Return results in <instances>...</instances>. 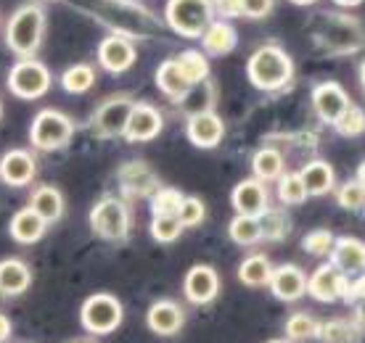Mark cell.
<instances>
[{"mask_svg":"<svg viewBox=\"0 0 365 343\" xmlns=\"http://www.w3.org/2000/svg\"><path fill=\"white\" fill-rule=\"evenodd\" d=\"M9 90L21 100H37L51 90V69L37 58H19L9 69Z\"/></svg>","mask_w":365,"mask_h":343,"instance_id":"cell-7","label":"cell"},{"mask_svg":"<svg viewBox=\"0 0 365 343\" xmlns=\"http://www.w3.org/2000/svg\"><path fill=\"white\" fill-rule=\"evenodd\" d=\"M334 130L344 137H357L365 132V111L355 103H349L347 111L334 122Z\"/></svg>","mask_w":365,"mask_h":343,"instance_id":"cell-37","label":"cell"},{"mask_svg":"<svg viewBox=\"0 0 365 343\" xmlns=\"http://www.w3.org/2000/svg\"><path fill=\"white\" fill-rule=\"evenodd\" d=\"M29 285H32V270L27 262H21L16 256L0 259V296H21L29 290Z\"/></svg>","mask_w":365,"mask_h":343,"instance_id":"cell-23","label":"cell"},{"mask_svg":"<svg viewBox=\"0 0 365 343\" xmlns=\"http://www.w3.org/2000/svg\"><path fill=\"white\" fill-rule=\"evenodd\" d=\"M339 9H357L360 3H365V0H334Z\"/></svg>","mask_w":365,"mask_h":343,"instance_id":"cell-46","label":"cell"},{"mask_svg":"<svg viewBox=\"0 0 365 343\" xmlns=\"http://www.w3.org/2000/svg\"><path fill=\"white\" fill-rule=\"evenodd\" d=\"M360 85H363V90H365V61L360 63Z\"/></svg>","mask_w":365,"mask_h":343,"instance_id":"cell-50","label":"cell"},{"mask_svg":"<svg viewBox=\"0 0 365 343\" xmlns=\"http://www.w3.org/2000/svg\"><path fill=\"white\" fill-rule=\"evenodd\" d=\"M267 288H270V293H273L278 301L292 304V301H299V298L307 293V275H304V270L297 267V264H281V267H275L273 275H270Z\"/></svg>","mask_w":365,"mask_h":343,"instance_id":"cell-19","label":"cell"},{"mask_svg":"<svg viewBox=\"0 0 365 343\" xmlns=\"http://www.w3.org/2000/svg\"><path fill=\"white\" fill-rule=\"evenodd\" d=\"M0 119H3V103H0Z\"/></svg>","mask_w":365,"mask_h":343,"instance_id":"cell-53","label":"cell"},{"mask_svg":"<svg viewBox=\"0 0 365 343\" xmlns=\"http://www.w3.org/2000/svg\"><path fill=\"white\" fill-rule=\"evenodd\" d=\"M154 80H156V88L162 90V95L175 100V103H182L193 90V85L188 82V77L182 74L178 58H167V61L159 63Z\"/></svg>","mask_w":365,"mask_h":343,"instance_id":"cell-21","label":"cell"},{"mask_svg":"<svg viewBox=\"0 0 365 343\" xmlns=\"http://www.w3.org/2000/svg\"><path fill=\"white\" fill-rule=\"evenodd\" d=\"M117 177H119V188H122V193L130 196V199H146V196L151 199L154 190L162 188L159 180H156V174L151 172V167L143 162L122 164L117 172Z\"/></svg>","mask_w":365,"mask_h":343,"instance_id":"cell-18","label":"cell"},{"mask_svg":"<svg viewBox=\"0 0 365 343\" xmlns=\"http://www.w3.org/2000/svg\"><path fill=\"white\" fill-rule=\"evenodd\" d=\"M349 103H352V100H349L347 90L334 80H326L312 88V109H315V114L331 127H334V122L347 111Z\"/></svg>","mask_w":365,"mask_h":343,"instance_id":"cell-16","label":"cell"},{"mask_svg":"<svg viewBox=\"0 0 365 343\" xmlns=\"http://www.w3.org/2000/svg\"><path fill=\"white\" fill-rule=\"evenodd\" d=\"M320 322L307 312H294L289 320H286V338L292 343H304L318 338Z\"/></svg>","mask_w":365,"mask_h":343,"instance_id":"cell-32","label":"cell"},{"mask_svg":"<svg viewBox=\"0 0 365 343\" xmlns=\"http://www.w3.org/2000/svg\"><path fill=\"white\" fill-rule=\"evenodd\" d=\"M212 9L215 14L225 19H241V9H238V0H212Z\"/></svg>","mask_w":365,"mask_h":343,"instance_id":"cell-43","label":"cell"},{"mask_svg":"<svg viewBox=\"0 0 365 343\" xmlns=\"http://www.w3.org/2000/svg\"><path fill=\"white\" fill-rule=\"evenodd\" d=\"M307 293L320 304H334L347 293V275H341L331 262L320 264L307 278Z\"/></svg>","mask_w":365,"mask_h":343,"instance_id":"cell-17","label":"cell"},{"mask_svg":"<svg viewBox=\"0 0 365 343\" xmlns=\"http://www.w3.org/2000/svg\"><path fill=\"white\" fill-rule=\"evenodd\" d=\"M355 180H360L365 185V162L360 164V167H357V177H355Z\"/></svg>","mask_w":365,"mask_h":343,"instance_id":"cell-49","label":"cell"},{"mask_svg":"<svg viewBox=\"0 0 365 343\" xmlns=\"http://www.w3.org/2000/svg\"><path fill=\"white\" fill-rule=\"evenodd\" d=\"M199 40H201V48H204L201 53L207 56V58H222V56H228L238 46L236 29L225 19H215L210 27L204 29V35Z\"/></svg>","mask_w":365,"mask_h":343,"instance_id":"cell-22","label":"cell"},{"mask_svg":"<svg viewBox=\"0 0 365 343\" xmlns=\"http://www.w3.org/2000/svg\"><path fill=\"white\" fill-rule=\"evenodd\" d=\"M241 19H265L273 14L275 0H238Z\"/></svg>","mask_w":365,"mask_h":343,"instance_id":"cell-42","label":"cell"},{"mask_svg":"<svg viewBox=\"0 0 365 343\" xmlns=\"http://www.w3.org/2000/svg\"><path fill=\"white\" fill-rule=\"evenodd\" d=\"M37 174V159L27 148H11L0 156V180L9 188H27Z\"/></svg>","mask_w":365,"mask_h":343,"instance_id":"cell-15","label":"cell"},{"mask_svg":"<svg viewBox=\"0 0 365 343\" xmlns=\"http://www.w3.org/2000/svg\"><path fill=\"white\" fill-rule=\"evenodd\" d=\"M46 37V9L37 0L21 3L6 24V46L19 58H35Z\"/></svg>","mask_w":365,"mask_h":343,"instance_id":"cell-1","label":"cell"},{"mask_svg":"<svg viewBox=\"0 0 365 343\" xmlns=\"http://www.w3.org/2000/svg\"><path fill=\"white\" fill-rule=\"evenodd\" d=\"M51 3H56V0H51Z\"/></svg>","mask_w":365,"mask_h":343,"instance_id":"cell-54","label":"cell"},{"mask_svg":"<svg viewBox=\"0 0 365 343\" xmlns=\"http://www.w3.org/2000/svg\"><path fill=\"white\" fill-rule=\"evenodd\" d=\"M46 230H48V225L43 222V217H37L29 206L19 209L16 214L11 217V222H9V233L19 246L37 243V241L46 235Z\"/></svg>","mask_w":365,"mask_h":343,"instance_id":"cell-26","label":"cell"},{"mask_svg":"<svg viewBox=\"0 0 365 343\" xmlns=\"http://www.w3.org/2000/svg\"><path fill=\"white\" fill-rule=\"evenodd\" d=\"M91 230L101 241L119 243L133 230V211L122 199L106 196V199L96 201V206L91 209Z\"/></svg>","mask_w":365,"mask_h":343,"instance_id":"cell-5","label":"cell"},{"mask_svg":"<svg viewBox=\"0 0 365 343\" xmlns=\"http://www.w3.org/2000/svg\"><path fill=\"white\" fill-rule=\"evenodd\" d=\"M252 172H255L257 180H262V182L278 180L283 172H286L283 154L275 151V148H259V151L252 156Z\"/></svg>","mask_w":365,"mask_h":343,"instance_id":"cell-29","label":"cell"},{"mask_svg":"<svg viewBox=\"0 0 365 343\" xmlns=\"http://www.w3.org/2000/svg\"><path fill=\"white\" fill-rule=\"evenodd\" d=\"M289 3H294V6H302V9H307V6H315L318 0H289Z\"/></svg>","mask_w":365,"mask_h":343,"instance_id":"cell-48","label":"cell"},{"mask_svg":"<svg viewBox=\"0 0 365 343\" xmlns=\"http://www.w3.org/2000/svg\"><path fill=\"white\" fill-rule=\"evenodd\" d=\"M344 298H352L355 304H365V272H360V278L355 283H347Z\"/></svg>","mask_w":365,"mask_h":343,"instance_id":"cell-44","label":"cell"},{"mask_svg":"<svg viewBox=\"0 0 365 343\" xmlns=\"http://www.w3.org/2000/svg\"><path fill=\"white\" fill-rule=\"evenodd\" d=\"M146 325L159 338H173L185 327V309L173 298H159L148 307Z\"/></svg>","mask_w":365,"mask_h":343,"instance_id":"cell-14","label":"cell"},{"mask_svg":"<svg viewBox=\"0 0 365 343\" xmlns=\"http://www.w3.org/2000/svg\"><path fill=\"white\" fill-rule=\"evenodd\" d=\"M336 204L347 211H363L365 209V185L360 180H347L336 190Z\"/></svg>","mask_w":365,"mask_h":343,"instance_id":"cell-39","label":"cell"},{"mask_svg":"<svg viewBox=\"0 0 365 343\" xmlns=\"http://www.w3.org/2000/svg\"><path fill=\"white\" fill-rule=\"evenodd\" d=\"M259 225H262V238H273V241H281L289 235V217L283 211H273L267 209L265 214L259 217Z\"/></svg>","mask_w":365,"mask_h":343,"instance_id":"cell-41","label":"cell"},{"mask_svg":"<svg viewBox=\"0 0 365 343\" xmlns=\"http://www.w3.org/2000/svg\"><path fill=\"white\" fill-rule=\"evenodd\" d=\"M299 177L304 182V190L307 196H329L331 190L336 188V172L329 162L323 159H315V162H307L299 169Z\"/></svg>","mask_w":365,"mask_h":343,"instance_id":"cell-25","label":"cell"},{"mask_svg":"<svg viewBox=\"0 0 365 343\" xmlns=\"http://www.w3.org/2000/svg\"><path fill=\"white\" fill-rule=\"evenodd\" d=\"M14 333V325H11V320L3 312H0V343H6Z\"/></svg>","mask_w":365,"mask_h":343,"instance_id":"cell-45","label":"cell"},{"mask_svg":"<svg viewBox=\"0 0 365 343\" xmlns=\"http://www.w3.org/2000/svg\"><path fill=\"white\" fill-rule=\"evenodd\" d=\"M329 256L331 264L341 275H360V272H365V241H360V238H352V235L336 238Z\"/></svg>","mask_w":365,"mask_h":343,"instance_id":"cell-20","label":"cell"},{"mask_svg":"<svg viewBox=\"0 0 365 343\" xmlns=\"http://www.w3.org/2000/svg\"><path fill=\"white\" fill-rule=\"evenodd\" d=\"M29 209L37 217H43L46 225H53L64 217V196L56 185H37L29 196Z\"/></svg>","mask_w":365,"mask_h":343,"instance_id":"cell-24","label":"cell"},{"mask_svg":"<svg viewBox=\"0 0 365 343\" xmlns=\"http://www.w3.org/2000/svg\"><path fill=\"white\" fill-rule=\"evenodd\" d=\"M165 19L175 35L185 40H199L204 29L215 21L212 0H167Z\"/></svg>","mask_w":365,"mask_h":343,"instance_id":"cell-4","label":"cell"},{"mask_svg":"<svg viewBox=\"0 0 365 343\" xmlns=\"http://www.w3.org/2000/svg\"><path fill=\"white\" fill-rule=\"evenodd\" d=\"M267 343H292V341H281V338H275V341H267Z\"/></svg>","mask_w":365,"mask_h":343,"instance_id":"cell-52","label":"cell"},{"mask_svg":"<svg viewBox=\"0 0 365 343\" xmlns=\"http://www.w3.org/2000/svg\"><path fill=\"white\" fill-rule=\"evenodd\" d=\"M69 343H93V341H88V338H74V341H69Z\"/></svg>","mask_w":365,"mask_h":343,"instance_id":"cell-51","label":"cell"},{"mask_svg":"<svg viewBox=\"0 0 365 343\" xmlns=\"http://www.w3.org/2000/svg\"><path fill=\"white\" fill-rule=\"evenodd\" d=\"M74 137V122L58 109H43L37 111L32 125H29V143L32 148L43 151V154H53L61 151L72 143Z\"/></svg>","mask_w":365,"mask_h":343,"instance_id":"cell-3","label":"cell"},{"mask_svg":"<svg viewBox=\"0 0 365 343\" xmlns=\"http://www.w3.org/2000/svg\"><path fill=\"white\" fill-rule=\"evenodd\" d=\"M185 137H188L196 148H204V151L217 148V145L222 143V137H225V122H222L212 109L196 111V114H191L188 122H185Z\"/></svg>","mask_w":365,"mask_h":343,"instance_id":"cell-12","label":"cell"},{"mask_svg":"<svg viewBox=\"0 0 365 343\" xmlns=\"http://www.w3.org/2000/svg\"><path fill=\"white\" fill-rule=\"evenodd\" d=\"M178 63H180L182 74L188 77V82H191L193 88L210 80V58L201 53V51H182L178 56Z\"/></svg>","mask_w":365,"mask_h":343,"instance_id":"cell-34","label":"cell"},{"mask_svg":"<svg viewBox=\"0 0 365 343\" xmlns=\"http://www.w3.org/2000/svg\"><path fill=\"white\" fill-rule=\"evenodd\" d=\"M230 241L238 246H255L262 241V225L257 217H244V214H236L228 225Z\"/></svg>","mask_w":365,"mask_h":343,"instance_id":"cell-31","label":"cell"},{"mask_svg":"<svg viewBox=\"0 0 365 343\" xmlns=\"http://www.w3.org/2000/svg\"><path fill=\"white\" fill-rule=\"evenodd\" d=\"M273 262L267 259L265 253H252L244 262L238 264V280L244 283L247 288H262L270 283V275H273Z\"/></svg>","mask_w":365,"mask_h":343,"instance_id":"cell-27","label":"cell"},{"mask_svg":"<svg viewBox=\"0 0 365 343\" xmlns=\"http://www.w3.org/2000/svg\"><path fill=\"white\" fill-rule=\"evenodd\" d=\"M133 103H135V98H133V95H125V93L111 95V98H106L103 103H98L91 117L93 132L98 137H122Z\"/></svg>","mask_w":365,"mask_h":343,"instance_id":"cell-8","label":"cell"},{"mask_svg":"<svg viewBox=\"0 0 365 343\" xmlns=\"http://www.w3.org/2000/svg\"><path fill=\"white\" fill-rule=\"evenodd\" d=\"M249 85L262 93H278L294 80V61L281 46H262L247 61Z\"/></svg>","mask_w":365,"mask_h":343,"instance_id":"cell-2","label":"cell"},{"mask_svg":"<svg viewBox=\"0 0 365 343\" xmlns=\"http://www.w3.org/2000/svg\"><path fill=\"white\" fill-rule=\"evenodd\" d=\"M307 199L310 196L304 190L299 172H283L281 177H278V201L286 204V206H302Z\"/></svg>","mask_w":365,"mask_h":343,"instance_id":"cell-33","label":"cell"},{"mask_svg":"<svg viewBox=\"0 0 365 343\" xmlns=\"http://www.w3.org/2000/svg\"><path fill=\"white\" fill-rule=\"evenodd\" d=\"M122 320H125V307L114 293H93L80 307V325L85 327V333L109 335L119 330Z\"/></svg>","mask_w":365,"mask_h":343,"instance_id":"cell-6","label":"cell"},{"mask_svg":"<svg viewBox=\"0 0 365 343\" xmlns=\"http://www.w3.org/2000/svg\"><path fill=\"white\" fill-rule=\"evenodd\" d=\"M148 230H151V238H154L156 243H175L182 235V225L173 214H154Z\"/></svg>","mask_w":365,"mask_h":343,"instance_id":"cell-35","label":"cell"},{"mask_svg":"<svg viewBox=\"0 0 365 343\" xmlns=\"http://www.w3.org/2000/svg\"><path fill=\"white\" fill-rule=\"evenodd\" d=\"M165 127V117L162 111L156 109L154 103H146V100H135L133 109H130L128 125H125V132L122 137L128 143H148L154 140Z\"/></svg>","mask_w":365,"mask_h":343,"instance_id":"cell-9","label":"cell"},{"mask_svg":"<svg viewBox=\"0 0 365 343\" xmlns=\"http://www.w3.org/2000/svg\"><path fill=\"white\" fill-rule=\"evenodd\" d=\"M98 66L109 74H125L138 61V51L133 40L125 35H106L98 43Z\"/></svg>","mask_w":365,"mask_h":343,"instance_id":"cell-11","label":"cell"},{"mask_svg":"<svg viewBox=\"0 0 365 343\" xmlns=\"http://www.w3.org/2000/svg\"><path fill=\"white\" fill-rule=\"evenodd\" d=\"M230 204L236 209V214L244 217H262L267 209H270V193H267L265 182L257 180V177H247L241 180L230 193Z\"/></svg>","mask_w":365,"mask_h":343,"instance_id":"cell-13","label":"cell"},{"mask_svg":"<svg viewBox=\"0 0 365 343\" xmlns=\"http://www.w3.org/2000/svg\"><path fill=\"white\" fill-rule=\"evenodd\" d=\"M96 85V69L91 63H72L64 74H61V88L69 95H83Z\"/></svg>","mask_w":365,"mask_h":343,"instance_id":"cell-30","label":"cell"},{"mask_svg":"<svg viewBox=\"0 0 365 343\" xmlns=\"http://www.w3.org/2000/svg\"><path fill=\"white\" fill-rule=\"evenodd\" d=\"M220 293V275L212 264H193L182 278V296L193 307H207Z\"/></svg>","mask_w":365,"mask_h":343,"instance_id":"cell-10","label":"cell"},{"mask_svg":"<svg viewBox=\"0 0 365 343\" xmlns=\"http://www.w3.org/2000/svg\"><path fill=\"white\" fill-rule=\"evenodd\" d=\"M355 322L360 327H365V304H357V315H355Z\"/></svg>","mask_w":365,"mask_h":343,"instance_id":"cell-47","label":"cell"},{"mask_svg":"<svg viewBox=\"0 0 365 343\" xmlns=\"http://www.w3.org/2000/svg\"><path fill=\"white\" fill-rule=\"evenodd\" d=\"M318 338L323 343H363V327L355 320H329L320 322Z\"/></svg>","mask_w":365,"mask_h":343,"instance_id":"cell-28","label":"cell"},{"mask_svg":"<svg viewBox=\"0 0 365 343\" xmlns=\"http://www.w3.org/2000/svg\"><path fill=\"white\" fill-rule=\"evenodd\" d=\"M334 241H336V235L326 230V227H320V230H310V233L302 238V248L310 253V256H329L331 248H334Z\"/></svg>","mask_w":365,"mask_h":343,"instance_id":"cell-38","label":"cell"},{"mask_svg":"<svg viewBox=\"0 0 365 343\" xmlns=\"http://www.w3.org/2000/svg\"><path fill=\"white\" fill-rule=\"evenodd\" d=\"M178 222L182 225V230H188V227H199L204 219H207V204L196 196H182L180 201V209H178Z\"/></svg>","mask_w":365,"mask_h":343,"instance_id":"cell-36","label":"cell"},{"mask_svg":"<svg viewBox=\"0 0 365 343\" xmlns=\"http://www.w3.org/2000/svg\"><path fill=\"white\" fill-rule=\"evenodd\" d=\"M182 193L178 188H156L151 196V214H178Z\"/></svg>","mask_w":365,"mask_h":343,"instance_id":"cell-40","label":"cell"}]
</instances>
